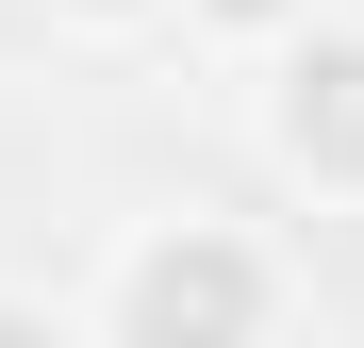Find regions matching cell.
Wrapping results in <instances>:
<instances>
[{"mask_svg":"<svg viewBox=\"0 0 364 348\" xmlns=\"http://www.w3.org/2000/svg\"><path fill=\"white\" fill-rule=\"evenodd\" d=\"M298 315V265L265 216H215V199H149L100 232L83 265V348H282Z\"/></svg>","mask_w":364,"mask_h":348,"instance_id":"6da1fadb","label":"cell"},{"mask_svg":"<svg viewBox=\"0 0 364 348\" xmlns=\"http://www.w3.org/2000/svg\"><path fill=\"white\" fill-rule=\"evenodd\" d=\"M249 149L282 199L364 216V17H315L282 67H249Z\"/></svg>","mask_w":364,"mask_h":348,"instance_id":"7a4b0ae2","label":"cell"},{"mask_svg":"<svg viewBox=\"0 0 364 348\" xmlns=\"http://www.w3.org/2000/svg\"><path fill=\"white\" fill-rule=\"evenodd\" d=\"M315 17H348V0H182V33H199V50H232V67H282Z\"/></svg>","mask_w":364,"mask_h":348,"instance_id":"3957f363","label":"cell"},{"mask_svg":"<svg viewBox=\"0 0 364 348\" xmlns=\"http://www.w3.org/2000/svg\"><path fill=\"white\" fill-rule=\"evenodd\" d=\"M33 17H50V33H83V50H133V33L182 17V0H33Z\"/></svg>","mask_w":364,"mask_h":348,"instance_id":"277c9868","label":"cell"},{"mask_svg":"<svg viewBox=\"0 0 364 348\" xmlns=\"http://www.w3.org/2000/svg\"><path fill=\"white\" fill-rule=\"evenodd\" d=\"M0 348H83V299H50V282L0 265Z\"/></svg>","mask_w":364,"mask_h":348,"instance_id":"5b68a950","label":"cell"}]
</instances>
